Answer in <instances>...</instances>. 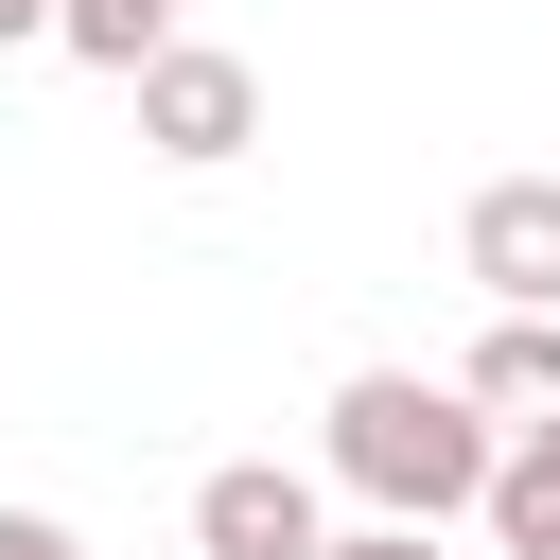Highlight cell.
Segmentation results:
<instances>
[{
	"label": "cell",
	"mask_w": 560,
	"mask_h": 560,
	"mask_svg": "<svg viewBox=\"0 0 560 560\" xmlns=\"http://www.w3.org/2000/svg\"><path fill=\"white\" fill-rule=\"evenodd\" d=\"M490 420L455 402V385H420V368H350L332 385V420H315V490H350L368 525H455L472 490H490Z\"/></svg>",
	"instance_id": "cell-1"
},
{
	"label": "cell",
	"mask_w": 560,
	"mask_h": 560,
	"mask_svg": "<svg viewBox=\"0 0 560 560\" xmlns=\"http://www.w3.org/2000/svg\"><path fill=\"white\" fill-rule=\"evenodd\" d=\"M122 88H140V140H158L175 175H228V158L262 140V70H245V52H210V35H175V52H140Z\"/></svg>",
	"instance_id": "cell-2"
},
{
	"label": "cell",
	"mask_w": 560,
	"mask_h": 560,
	"mask_svg": "<svg viewBox=\"0 0 560 560\" xmlns=\"http://www.w3.org/2000/svg\"><path fill=\"white\" fill-rule=\"evenodd\" d=\"M315 542H332V490L298 455H228L192 490V560H315Z\"/></svg>",
	"instance_id": "cell-3"
},
{
	"label": "cell",
	"mask_w": 560,
	"mask_h": 560,
	"mask_svg": "<svg viewBox=\"0 0 560 560\" xmlns=\"http://www.w3.org/2000/svg\"><path fill=\"white\" fill-rule=\"evenodd\" d=\"M455 262H472L490 315H560V175H490L455 210Z\"/></svg>",
	"instance_id": "cell-4"
},
{
	"label": "cell",
	"mask_w": 560,
	"mask_h": 560,
	"mask_svg": "<svg viewBox=\"0 0 560 560\" xmlns=\"http://www.w3.org/2000/svg\"><path fill=\"white\" fill-rule=\"evenodd\" d=\"M455 402H472L490 438H542V420H560V315H490L472 368H455Z\"/></svg>",
	"instance_id": "cell-5"
},
{
	"label": "cell",
	"mask_w": 560,
	"mask_h": 560,
	"mask_svg": "<svg viewBox=\"0 0 560 560\" xmlns=\"http://www.w3.org/2000/svg\"><path fill=\"white\" fill-rule=\"evenodd\" d=\"M472 525H490V542H508V560H560V420H542V438H508V455H490V490H472Z\"/></svg>",
	"instance_id": "cell-6"
},
{
	"label": "cell",
	"mask_w": 560,
	"mask_h": 560,
	"mask_svg": "<svg viewBox=\"0 0 560 560\" xmlns=\"http://www.w3.org/2000/svg\"><path fill=\"white\" fill-rule=\"evenodd\" d=\"M52 52H88V70H140V52H175V0H52Z\"/></svg>",
	"instance_id": "cell-7"
},
{
	"label": "cell",
	"mask_w": 560,
	"mask_h": 560,
	"mask_svg": "<svg viewBox=\"0 0 560 560\" xmlns=\"http://www.w3.org/2000/svg\"><path fill=\"white\" fill-rule=\"evenodd\" d=\"M315 560H438V525H332Z\"/></svg>",
	"instance_id": "cell-8"
},
{
	"label": "cell",
	"mask_w": 560,
	"mask_h": 560,
	"mask_svg": "<svg viewBox=\"0 0 560 560\" xmlns=\"http://www.w3.org/2000/svg\"><path fill=\"white\" fill-rule=\"evenodd\" d=\"M0 560H88V542H70L52 508H0Z\"/></svg>",
	"instance_id": "cell-9"
},
{
	"label": "cell",
	"mask_w": 560,
	"mask_h": 560,
	"mask_svg": "<svg viewBox=\"0 0 560 560\" xmlns=\"http://www.w3.org/2000/svg\"><path fill=\"white\" fill-rule=\"evenodd\" d=\"M35 35H52V0H0V52H35Z\"/></svg>",
	"instance_id": "cell-10"
}]
</instances>
